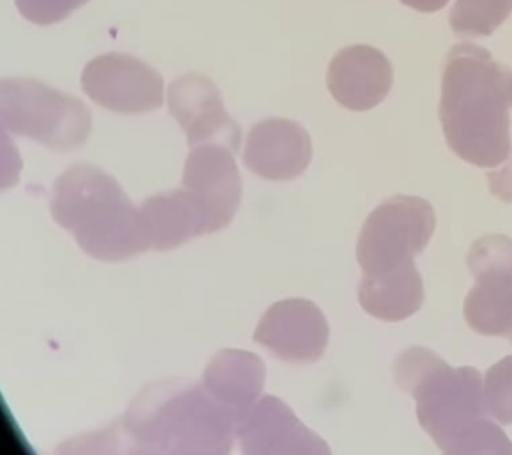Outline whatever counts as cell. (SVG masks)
Wrapping results in <instances>:
<instances>
[{"instance_id":"obj_13","label":"cell","mask_w":512,"mask_h":455,"mask_svg":"<svg viewBox=\"0 0 512 455\" xmlns=\"http://www.w3.org/2000/svg\"><path fill=\"white\" fill-rule=\"evenodd\" d=\"M313 158L310 134L289 119L272 118L251 128L244 151L250 172L266 181H292L304 175Z\"/></svg>"},{"instance_id":"obj_14","label":"cell","mask_w":512,"mask_h":455,"mask_svg":"<svg viewBox=\"0 0 512 455\" xmlns=\"http://www.w3.org/2000/svg\"><path fill=\"white\" fill-rule=\"evenodd\" d=\"M326 83L334 100L344 109L368 112L388 97L394 85V70L379 49L359 44L334 56Z\"/></svg>"},{"instance_id":"obj_10","label":"cell","mask_w":512,"mask_h":455,"mask_svg":"<svg viewBox=\"0 0 512 455\" xmlns=\"http://www.w3.org/2000/svg\"><path fill=\"white\" fill-rule=\"evenodd\" d=\"M254 340L283 361L313 364L328 347V320L308 299H284L263 314Z\"/></svg>"},{"instance_id":"obj_5","label":"cell","mask_w":512,"mask_h":455,"mask_svg":"<svg viewBox=\"0 0 512 455\" xmlns=\"http://www.w3.org/2000/svg\"><path fill=\"white\" fill-rule=\"evenodd\" d=\"M436 230V212L418 196H398L377 206L362 226L356 259L362 280H379L416 268L415 257Z\"/></svg>"},{"instance_id":"obj_7","label":"cell","mask_w":512,"mask_h":455,"mask_svg":"<svg viewBox=\"0 0 512 455\" xmlns=\"http://www.w3.org/2000/svg\"><path fill=\"white\" fill-rule=\"evenodd\" d=\"M467 265L476 281L464 299L467 325L487 337H511L512 239L482 236L470 248Z\"/></svg>"},{"instance_id":"obj_17","label":"cell","mask_w":512,"mask_h":455,"mask_svg":"<svg viewBox=\"0 0 512 455\" xmlns=\"http://www.w3.org/2000/svg\"><path fill=\"white\" fill-rule=\"evenodd\" d=\"M424 296V281L416 268L359 283V304L367 314L385 322L409 319L421 310Z\"/></svg>"},{"instance_id":"obj_3","label":"cell","mask_w":512,"mask_h":455,"mask_svg":"<svg viewBox=\"0 0 512 455\" xmlns=\"http://www.w3.org/2000/svg\"><path fill=\"white\" fill-rule=\"evenodd\" d=\"M236 427L235 413L214 400L202 383H155L124 418L137 454H229Z\"/></svg>"},{"instance_id":"obj_20","label":"cell","mask_w":512,"mask_h":455,"mask_svg":"<svg viewBox=\"0 0 512 455\" xmlns=\"http://www.w3.org/2000/svg\"><path fill=\"white\" fill-rule=\"evenodd\" d=\"M17 10L28 22L50 26L70 17L85 7L89 0H14Z\"/></svg>"},{"instance_id":"obj_2","label":"cell","mask_w":512,"mask_h":455,"mask_svg":"<svg viewBox=\"0 0 512 455\" xmlns=\"http://www.w3.org/2000/svg\"><path fill=\"white\" fill-rule=\"evenodd\" d=\"M512 71L475 44L448 53L439 116L455 155L481 169H493L511 152Z\"/></svg>"},{"instance_id":"obj_8","label":"cell","mask_w":512,"mask_h":455,"mask_svg":"<svg viewBox=\"0 0 512 455\" xmlns=\"http://www.w3.org/2000/svg\"><path fill=\"white\" fill-rule=\"evenodd\" d=\"M82 88L98 106L124 115L149 113L164 103L161 74L125 53L92 59L83 71Z\"/></svg>"},{"instance_id":"obj_4","label":"cell","mask_w":512,"mask_h":455,"mask_svg":"<svg viewBox=\"0 0 512 455\" xmlns=\"http://www.w3.org/2000/svg\"><path fill=\"white\" fill-rule=\"evenodd\" d=\"M53 218L89 256L121 262L148 251L139 208L113 176L92 164L65 170L53 187Z\"/></svg>"},{"instance_id":"obj_22","label":"cell","mask_w":512,"mask_h":455,"mask_svg":"<svg viewBox=\"0 0 512 455\" xmlns=\"http://www.w3.org/2000/svg\"><path fill=\"white\" fill-rule=\"evenodd\" d=\"M509 340H511V341H512V335H511V337H509Z\"/></svg>"},{"instance_id":"obj_21","label":"cell","mask_w":512,"mask_h":455,"mask_svg":"<svg viewBox=\"0 0 512 455\" xmlns=\"http://www.w3.org/2000/svg\"><path fill=\"white\" fill-rule=\"evenodd\" d=\"M491 194L505 203H512V158L503 169L487 175Z\"/></svg>"},{"instance_id":"obj_1","label":"cell","mask_w":512,"mask_h":455,"mask_svg":"<svg viewBox=\"0 0 512 455\" xmlns=\"http://www.w3.org/2000/svg\"><path fill=\"white\" fill-rule=\"evenodd\" d=\"M394 377L416 401V416L440 451L451 455H511L512 442L493 422L484 398L481 373L452 368L425 347L398 356Z\"/></svg>"},{"instance_id":"obj_19","label":"cell","mask_w":512,"mask_h":455,"mask_svg":"<svg viewBox=\"0 0 512 455\" xmlns=\"http://www.w3.org/2000/svg\"><path fill=\"white\" fill-rule=\"evenodd\" d=\"M484 398L488 412L497 422L512 424V356H506L487 371Z\"/></svg>"},{"instance_id":"obj_9","label":"cell","mask_w":512,"mask_h":455,"mask_svg":"<svg viewBox=\"0 0 512 455\" xmlns=\"http://www.w3.org/2000/svg\"><path fill=\"white\" fill-rule=\"evenodd\" d=\"M182 188L202 214L205 235L226 229L238 214L242 199L241 175L233 152L221 145L191 149Z\"/></svg>"},{"instance_id":"obj_11","label":"cell","mask_w":512,"mask_h":455,"mask_svg":"<svg viewBox=\"0 0 512 455\" xmlns=\"http://www.w3.org/2000/svg\"><path fill=\"white\" fill-rule=\"evenodd\" d=\"M170 115L187 134L190 148L221 145L235 154L241 128L230 118L215 83L199 73L185 74L169 88Z\"/></svg>"},{"instance_id":"obj_6","label":"cell","mask_w":512,"mask_h":455,"mask_svg":"<svg viewBox=\"0 0 512 455\" xmlns=\"http://www.w3.org/2000/svg\"><path fill=\"white\" fill-rule=\"evenodd\" d=\"M0 121L4 130L61 152L85 145L92 131L82 101L29 79L0 82Z\"/></svg>"},{"instance_id":"obj_18","label":"cell","mask_w":512,"mask_h":455,"mask_svg":"<svg viewBox=\"0 0 512 455\" xmlns=\"http://www.w3.org/2000/svg\"><path fill=\"white\" fill-rule=\"evenodd\" d=\"M512 14V0H457L449 26L457 37H490Z\"/></svg>"},{"instance_id":"obj_12","label":"cell","mask_w":512,"mask_h":455,"mask_svg":"<svg viewBox=\"0 0 512 455\" xmlns=\"http://www.w3.org/2000/svg\"><path fill=\"white\" fill-rule=\"evenodd\" d=\"M242 451L248 455H328V443L302 424L280 398L260 397L236 427Z\"/></svg>"},{"instance_id":"obj_15","label":"cell","mask_w":512,"mask_h":455,"mask_svg":"<svg viewBox=\"0 0 512 455\" xmlns=\"http://www.w3.org/2000/svg\"><path fill=\"white\" fill-rule=\"evenodd\" d=\"M266 368L256 353L224 349L209 362L202 385L218 403L242 418L262 395Z\"/></svg>"},{"instance_id":"obj_16","label":"cell","mask_w":512,"mask_h":455,"mask_svg":"<svg viewBox=\"0 0 512 455\" xmlns=\"http://www.w3.org/2000/svg\"><path fill=\"white\" fill-rule=\"evenodd\" d=\"M140 226L148 250L169 251L205 235V224L184 188L149 197L139 208Z\"/></svg>"}]
</instances>
